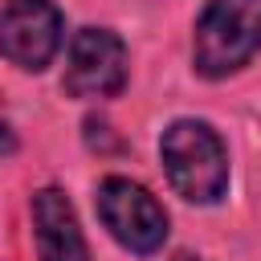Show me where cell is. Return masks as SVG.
<instances>
[{"label":"cell","instance_id":"obj_1","mask_svg":"<svg viewBox=\"0 0 261 261\" xmlns=\"http://www.w3.org/2000/svg\"><path fill=\"white\" fill-rule=\"evenodd\" d=\"M159 159H163L167 184L188 204H216L228 188L224 139L200 118H175L159 139Z\"/></svg>","mask_w":261,"mask_h":261},{"label":"cell","instance_id":"obj_2","mask_svg":"<svg viewBox=\"0 0 261 261\" xmlns=\"http://www.w3.org/2000/svg\"><path fill=\"white\" fill-rule=\"evenodd\" d=\"M261 53V0H208L196 33L192 57L204 77H228Z\"/></svg>","mask_w":261,"mask_h":261},{"label":"cell","instance_id":"obj_3","mask_svg":"<svg viewBox=\"0 0 261 261\" xmlns=\"http://www.w3.org/2000/svg\"><path fill=\"white\" fill-rule=\"evenodd\" d=\"M98 216L106 224V232L130 249V253H155L167 241V212L163 204L135 179L110 175L98 184Z\"/></svg>","mask_w":261,"mask_h":261},{"label":"cell","instance_id":"obj_4","mask_svg":"<svg viewBox=\"0 0 261 261\" xmlns=\"http://www.w3.org/2000/svg\"><path fill=\"white\" fill-rule=\"evenodd\" d=\"M69 98H114L126 86V45L110 29H77L61 77Z\"/></svg>","mask_w":261,"mask_h":261},{"label":"cell","instance_id":"obj_5","mask_svg":"<svg viewBox=\"0 0 261 261\" xmlns=\"http://www.w3.org/2000/svg\"><path fill=\"white\" fill-rule=\"evenodd\" d=\"M61 49V12L53 0H8L0 8V57L41 73Z\"/></svg>","mask_w":261,"mask_h":261},{"label":"cell","instance_id":"obj_6","mask_svg":"<svg viewBox=\"0 0 261 261\" xmlns=\"http://www.w3.org/2000/svg\"><path fill=\"white\" fill-rule=\"evenodd\" d=\"M29 208H33V241L41 261H90L73 204L65 200L61 188H41Z\"/></svg>","mask_w":261,"mask_h":261},{"label":"cell","instance_id":"obj_7","mask_svg":"<svg viewBox=\"0 0 261 261\" xmlns=\"http://www.w3.org/2000/svg\"><path fill=\"white\" fill-rule=\"evenodd\" d=\"M171 261H204V257H192V253H179V257H171Z\"/></svg>","mask_w":261,"mask_h":261}]
</instances>
